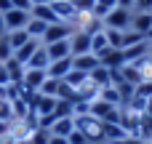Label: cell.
<instances>
[{
  "instance_id": "cell-29",
  "label": "cell",
  "mask_w": 152,
  "mask_h": 144,
  "mask_svg": "<svg viewBox=\"0 0 152 144\" xmlns=\"http://www.w3.org/2000/svg\"><path fill=\"white\" fill-rule=\"evenodd\" d=\"M13 56V48H11V40H8V32L0 35V61H8Z\"/></svg>"
},
{
  "instance_id": "cell-33",
  "label": "cell",
  "mask_w": 152,
  "mask_h": 144,
  "mask_svg": "<svg viewBox=\"0 0 152 144\" xmlns=\"http://www.w3.org/2000/svg\"><path fill=\"white\" fill-rule=\"evenodd\" d=\"M67 142H69V144H88V139H86V136H83V134H80V131L75 128V131H72V134L67 136Z\"/></svg>"
},
{
  "instance_id": "cell-12",
  "label": "cell",
  "mask_w": 152,
  "mask_h": 144,
  "mask_svg": "<svg viewBox=\"0 0 152 144\" xmlns=\"http://www.w3.org/2000/svg\"><path fill=\"white\" fill-rule=\"evenodd\" d=\"M72 67L75 69H80V72H94L96 67H99V56L96 53H83V56H72Z\"/></svg>"
},
{
  "instance_id": "cell-40",
  "label": "cell",
  "mask_w": 152,
  "mask_h": 144,
  "mask_svg": "<svg viewBox=\"0 0 152 144\" xmlns=\"http://www.w3.org/2000/svg\"><path fill=\"white\" fill-rule=\"evenodd\" d=\"M11 8V0H0V13H5Z\"/></svg>"
},
{
  "instance_id": "cell-35",
  "label": "cell",
  "mask_w": 152,
  "mask_h": 144,
  "mask_svg": "<svg viewBox=\"0 0 152 144\" xmlns=\"http://www.w3.org/2000/svg\"><path fill=\"white\" fill-rule=\"evenodd\" d=\"M11 128H13V123L0 120V139H8V136H11Z\"/></svg>"
},
{
  "instance_id": "cell-18",
  "label": "cell",
  "mask_w": 152,
  "mask_h": 144,
  "mask_svg": "<svg viewBox=\"0 0 152 144\" xmlns=\"http://www.w3.org/2000/svg\"><path fill=\"white\" fill-rule=\"evenodd\" d=\"M88 80H91L94 86L104 88V86H112V72H110L107 67H102V64H99V67H96V69H94V72L88 75Z\"/></svg>"
},
{
  "instance_id": "cell-25",
  "label": "cell",
  "mask_w": 152,
  "mask_h": 144,
  "mask_svg": "<svg viewBox=\"0 0 152 144\" xmlns=\"http://www.w3.org/2000/svg\"><path fill=\"white\" fill-rule=\"evenodd\" d=\"M112 8H118V0H96V3H94V16L104 19Z\"/></svg>"
},
{
  "instance_id": "cell-5",
  "label": "cell",
  "mask_w": 152,
  "mask_h": 144,
  "mask_svg": "<svg viewBox=\"0 0 152 144\" xmlns=\"http://www.w3.org/2000/svg\"><path fill=\"white\" fill-rule=\"evenodd\" d=\"M48 80V72L45 69H27L24 67V75H21V86H24V91L27 94H37L40 91V86Z\"/></svg>"
},
{
  "instance_id": "cell-42",
  "label": "cell",
  "mask_w": 152,
  "mask_h": 144,
  "mask_svg": "<svg viewBox=\"0 0 152 144\" xmlns=\"http://www.w3.org/2000/svg\"><path fill=\"white\" fill-rule=\"evenodd\" d=\"M147 115H152V99L147 102Z\"/></svg>"
},
{
  "instance_id": "cell-43",
  "label": "cell",
  "mask_w": 152,
  "mask_h": 144,
  "mask_svg": "<svg viewBox=\"0 0 152 144\" xmlns=\"http://www.w3.org/2000/svg\"><path fill=\"white\" fill-rule=\"evenodd\" d=\"M43 3H48V0H32V5H43Z\"/></svg>"
},
{
  "instance_id": "cell-23",
  "label": "cell",
  "mask_w": 152,
  "mask_h": 144,
  "mask_svg": "<svg viewBox=\"0 0 152 144\" xmlns=\"http://www.w3.org/2000/svg\"><path fill=\"white\" fill-rule=\"evenodd\" d=\"M8 40H11V48H13V53L27 43V40H32L29 35H27V29H13V32H8Z\"/></svg>"
},
{
  "instance_id": "cell-10",
  "label": "cell",
  "mask_w": 152,
  "mask_h": 144,
  "mask_svg": "<svg viewBox=\"0 0 152 144\" xmlns=\"http://www.w3.org/2000/svg\"><path fill=\"white\" fill-rule=\"evenodd\" d=\"M131 29H136L139 35H144V37H147V32L152 29V13H150V11H134Z\"/></svg>"
},
{
  "instance_id": "cell-16",
  "label": "cell",
  "mask_w": 152,
  "mask_h": 144,
  "mask_svg": "<svg viewBox=\"0 0 152 144\" xmlns=\"http://www.w3.org/2000/svg\"><path fill=\"white\" fill-rule=\"evenodd\" d=\"M147 53H150V40H142V43H136V45H131V48H126V51H123L126 64L139 61V59H142V56H147Z\"/></svg>"
},
{
  "instance_id": "cell-15",
  "label": "cell",
  "mask_w": 152,
  "mask_h": 144,
  "mask_svg": "<svg viewBox=\"0 0 152 144\" xmlns=\"http://www.w3.org/2000/svg\"><path fill=\"white\" fill-rule=\"evenodd\" d=\"M45 51H48V56H51V61H56V59H67V56H72V51H69V40H56V43H48V45H45Z\"/></svg>"
},
{
  "instance_id": "cell-45",
  "label": "cell",
  "mask_w": 152,
  "mask_h": 144,
  "mask_svg": "<svg viewBox=\"0 0 152 144\" xmlns=\"http://www.w3.org/2000/svg\"><path fill=\"white\" fill-rule=\"evenodd\" d=\"M19 144H32V142H19Z\"/></svg>"
},
{
  "instance_id": "cell-4",
  "label": "cell",
  "mask_w": 152,
  "mask_h": 144,
  "mask_svg": "<svg viewBox=\"0 0 152 144\" xmlns=\"http://www.w3.org/2000/svg\"><path fill=\"white\" fill-rule=\"evenodd\" d=\"M3 21H5V32H13V29H27L29 24V11H21V8H8L3 13Z\"/></svg>"
},
{
  "instance_id": "cell-34",
  "label": "cell",
  "mask_w": 152,
  "mask_h": 144,
  "mask_svg": "<svg viewBox=\"0 0 152 144\" xmlns=\"http://www.w3.org/2000/svg\"><path fill=\"white\" fill-rule=\"evenodd\" d=\"M11 8H21V11H29V8H32V0H11Z\"/></svg>"
},
{
  "instance_id": "cell-39",
  "label": "cell",
  "mask_w": 152,
  "mask_h": 144,
  "mask_svg": "<svg viewBox=\"0 0 152 144\" xmlns=\"http://www.w3.org/2000/svg\"><path fill=\"white\" fill-rule=\"evenodd\" d=\"M118 5H120V8H128V11H134L136 0H118Z\"/></svg>"
},
{
  "instance_id": "cell-22",
  "label": "cell",
  "mask_w": 152,
  "mask_h": 144,
  "mask_svg": "<svg viewBox=\"0 0 152 144\" xmlns=\"http://www.w3.org/2000/svg\"><path fill=\"white\" fill-rule=\"evenodd\" d=\"M37 48H40V40H27V43H24V45H21V48L13 53V56H16L21 64H27V61H29V56H32Z\"/></svg>"
},
{
  "instance_id": "cell-27",
  "label": "cell",
  "mask_w": 152,
  "mask_h": 144,
  "mask_svg": "<svg viewBox=\"0 0 152 144\" xmlns=\"http://www.w3.org/2000/svg\"><path fill=\"white\" fill-rule=\"evenodd\" d=\"M72 104H75V102H67V99H56V110H53V118H72Z\"/></svg>"
},
{
  "instance_id": "cell-24",
  "label": "cell",
  "mask_w": 152,
  "mask_h": 144,
  "mask_svg": "<svg viewBox=\"0 0 152 144\" xmlns=\"http://www.w3.org/2000/svg\"><path fill=\"white\" fill-rule=\"evenodd\" d=\"M86 80H88V72H80V69H75V67H72V72L64 77V83H67L69 88H75V91H77V88H80Z\"/></svg>"
},
{
  "instance_id": "cell-9",
  "label": "cell",
  "mask_w": 152,
  "mask_h": 144,
  "mask_svg": "<svg viewBox=\"0 0 152 144\" xmlns=\"http://www.w3.org/2000/svg\"><path fill=\"white\" fill-rule=\"evenodd\" d=\"M48 77H56V80H64L69 72H72V56H67V59H56V61H51L48 64Z\"/></svg>"
},
{
  "instance_id": "cell-8",
  "label": "cell",
  "mask_w": 152,
  "mask_h": 144,
  "mask_svg": "<svg viewBox=\"0 0 152 144\" xmlns=\"http://www.w3.org/2000/svg\"><path fill=\"white\" fill-rule=\"evenodd\" d=\"M99 64L107 67V69H120V67L126 64V56H123L120 48H107V51L99 56Z\"/></svg>"
},
{
  "instance_id": "cell-14",
  "label": "cell",
  "mask_w": 152,
  "mask_h": 144,
  "mask_svg": "<svg viewBox=\"0 0 152 144\" xmlns=\"http://www.w3.org/2000/svg\"><path fill=\"white\" fill-rule=\"evenodd\" d=\"M53 136H69L75 131V118H53L51 128H48Z\"/></svg>"
},
{
  "instance_id": "cell-6",
  "label": "cell",
  "mask_w": 152,
  "mask_h": 144,
  "mask_svg": "<svg viewBox=\"0 0 152 144\" xmlns=\"http://www.w3.org/2000/svg\"><path fill=\"white\" fill-rule=\"evenodd\" d=\"M53 5V13H56V19L59 21H67V24H72L75 27V21H77V8H75V3L72 0H56V3H51Z\"/></svg>"
},
{
  "instance_id": "cell-3",
  "label": "cell",
  "mask_w": 152,
  "mask_h": 144,
  "mask_svg": "<svg viewBox=\"0 0 152 144\" xmlns=\"http://www.w3.org/2000/svg\"><path fill=\"white\" fill-rule=\"evenodd\" d=\"M72 32H75L72 24H67V21H56V24H48V29H45V35H43L40 43L48 45V43H56V40H69Z\"/></svg>"
},
{
  "instance_id": "cell-11",
  "label": "cell",
  "mask_w": 152,
  "mask_h": 144,
  "mask_svg": "<svg viewBox=\"0 0 152 144\" xmlns=\"http://www.w3.org/2000/svg\"><path fill=\"white\" fill-rule=\"evenodd\" d=\"M48 64H51V56H48V51H45V45L40 43V48L29 56V61L24 64L27 69H48Z\"/></svg>"
},
{
  "instance_id": "cell-38",
  "label": "cell",
  "mask_w": 152,
  "mask_h": 144,
  "mask_svg": "<svg viewBox=\"0 0 152 144\" xmlns=\"http://www.w3.org/2000/svg\"><path fill=\"white\" fill-rule=\"evenodd\" d=\"M48 144H69V142H67V136H53V134H51Z\"/></svg>"
},
{
  "instance_id": "cell-36",
  "label": "cell",
  "mask_w": 152,
  "mask_h": 144,
  "mask_svg": "<svg viewBox=\"0 0 152 144\" xmlns=\"http://www.w3.org/2000/svg\"><path fill=\"white\" fill-rule=\"evenodd\" d=\"M134 11H150V13H152V0H136Z\"/></svg>"
},
{
  "instance_id": "cell-41",
  "label": "cell",
  "mask_w": 152,
  "mask_h": 144,
  "mask_svg": "<svg viewBox=\"0 0 152 144\" xmlns=\"http://www.w3.org/2000/svg\"><path fill=\"white\" fill-rule=\"evenodd\" d=\"M0 35H5V21H3V13H0Z\"/></svg>"
},
{
  "instance_id": "cell-17",
  "label": "cell",
  "mask_w": 152,
  "mask_h": 144,
  "mask_svg": "<svg viewBox=\"0 0 152 144\" xmlns=\"http://www.w3.org/2000/svg\"><path fill=\"white\" fill-rule=\"evenodd\" d=\"M5 64V72H8V80L11 83H21V75H24V64L16 59V56H11L8 61H3Z\"/></svg>"
},
{
  "instance_id": "cell-20",
  "label": "cell",
  "mask_w": 152,
  "mask_h": 144,
  "mask_svg": "<svg viewBox=\"0 0 152 144\" xmlns=\"http://www.w3.org/2000/svg\"><path fill=\"white\" fill-rule=\"evenodd\" d=\"M45 29H48V24H45V21H40V19L29 16V24H27V35H29L32 40H43Z\"/></svg>"
},
{
  "instance_id": "cell-2",
  "label": "cell",
  "mask_w": 152,
  "mask_h": 144,
  "mask_svg": "<svg viewBox=\"0 0 152 144\" xmlns=\"http://www.w3.org/2000/svg\"><path fill=\"white\" fill-rule=\"evenodd\" d=\"M131 19H134V11L118 5V8H112L102 21H104L107 29H120V32H126V29H131Z\"/></svg>"
},
{
  "instance_id": "cell-19",
  "label": "cell",
  "mask_w": 152,
  "mask_h": 144,
  "mask_svg": "<svg viewBox=\"0 0 152 144\" xmlns=\"http://www.w3.org/2000/svg\"><path fill=\"white\" fill-rule=\"evenodd\" d=\"M107 48H112V45H110V40H107V32H104V29H102V32H96V35H91V53L102 56Z\"/></svg>"
},
{
  "instance_id": "cell-7",
  "label": "cell",
  "mask_w": 152,
  "mask_h": 144,
  "mask_svg": "<svg viewBox=\"0 0 152 144\" xmlns=\"http://www.w3.org/2000/svg\"><path fill=\"white\" fill-rule=\"evenodd\" d=\"M69 51H72V56L91 53V35H88V32L75 29V32H72V37H69Z\"/></svg>"
},
{
  "instance_id": "cell-31",
  "label": "cell",
  "mask_w": 152,
  "mask_h": 144,
  "mask_svg": "<svg viewBox=\"0 0 152 144\" xmlns=\"http://www.w3.org/2000/svg\"><path fill=\"white\" fill-rule=\"evenodd\" d=\"M0 120L13 123V110H11V102L8 99H0Z\"/></svg>"
},
{
  "instance_id": "cell-32",
  "label": "cell",
  "mask_w": 152,
  "mask_h": 144,
  "mask_svg": "<svg viewBox=\"0 0 152 144\" xmlns=\"http://www.w3.org/2000/svg\"><path fill=\"white\" fill-rule=\"evenodd\" d=\"M72 3H75L77 13H94V3L96 0H72Z\"/></svg>"
},
{
  "instance_id": "cell-26",
  "label": "cell",
  "mask_w": 152,
  "mask_h": 144,
  "mask_svg": "<svg viewBox=\"0 0 152 144\" xmlns=\"http://www.w3.org/2000/svg\"><path fill=\"white\" fill-rule=\"evenodd\" d=\"M59 88H61V80H56V77H48L43 86H40V94H45V96H53V99H59Z\"/></svg>"
},
{
  "instance_id": "cell-37",
  "label": "cell",
  "mask_w": 152,
  "mask_h": 144,
  "mask_svg": "<svg viewBox=\"0 0 152 144\" xmlns=\"http://www.w3.org/2000/svg\"><path fill=\"white\" fill-rule=\"evenodd\" d=\"M11 80H8V72H5V64L0 61V86H8Z\"/></svg>"
},
{
  "instance_id": "cell-30",
  "label": "cell",
  "mask_w": 152,
  "mask_h": 144,
  "mask_svg": "<svg viewBox=\"0 0 152 144\" xmlns=\"http://www.w3.org/2000/svg\"><path fill=\"white\" fill-rule=\"evenodd\" d=\"M104 32H107V40H110V45L123 51V32H120V29H107V27H104Z\"/></svg>"
},
{
  "instance_id": "cell-44",
  "label": "cell",
  "mask_w": 152,
  "mask_h": 144,
  "mask_svg": "<svg viewBox=\"0 0 152 144\" xmlns=\"http://www.w3.org/2000/svg\"><path fill=\"white\" fill-rule=\"evenodd\" d=\"M150 59H152V43H150Z\"/></svg>"
},
{
  "instance_id": "cell-21",
  "label": "cell",
  "mask_w": 152,
  "mask_h": 144,
  "mask_svg": "<svg viewBox=\"0 0 152 144\" xmlns=\"http://www.w3.org/2000/svg\"><path fill=\"white\" fill-rule=\"evenodd\" d=\"M99 99H104L107 104H115V107H120V104H123V96H120L118 86H104V88L99 91Z\"/></svg>"
},
{
  "instance_id": "cell-1",
  "label": "cell",
  "mask_w": 152,
  "mask_h": 144,
  "mask_svg": "<svg viewBox=\"0 0 152 144\" xmlns=\"http://www.w3.org/2000/svg\"><path fill=\"white\" fill-rule=\"evenodd\" d=\"M75 128L88 139V144H104V123L94 115H80L75 118Z\"/></svg>"
},
{
  "instance_id": "cell-28",
  "label": "cell",
  "mask_w": 152,
  "mask_h": 144,
  "mask_svg": "<svg viewBox=\"0 0 152 144\" xmlns=\"http://www.w3.org/2000/svg\"><path fill=\"white\" fill-rule=\"evenodd\" d=\"M142 40H147V37L139 35L136 29H126V32H123V51L131 48V45H136V43H142Z\"/></svg>"
},
{
  "instance_id": "cell-13",
  "label": "cell",
  "mask_w": 152,
  "mask_h": 144,
  "mask_svg": "<svg viewBox=\"0 0 152 144\" xmlns=\"http://www.w3.org/2000/svg\"><path fill=\"white\" fill-rule=\"evenodd\" d=\"M29 16H35V19L45 21V24H56V21H59V19H56V13H53V5H51V3L32 5V8H29Z\"/></svg>"
}]
</instances>
